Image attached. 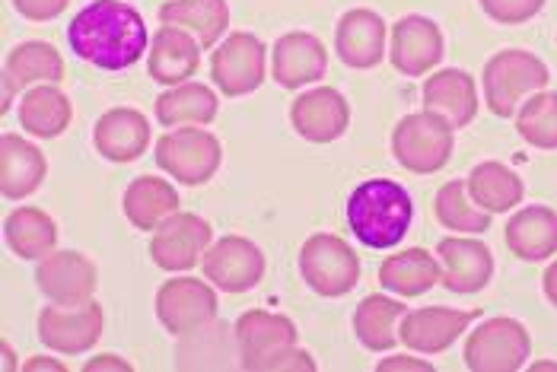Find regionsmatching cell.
Listing matches in <instances>:
<instances>
[{"instance_id": "cell-1", "label": "cell", "mask_w": 557, "mask_h": 372, "mask_svg": "<svg viewBox=\"0 0 557 372\" xmlns=\"http://www.w3.org/2000/svg\"><path fill=\"white\" fill-rule=\"evenodd\" d=\"M67 45L99 71H128L150 51V29L125 0H92L67 23Z\"/></svg>"}, {"instance_id": "cell-2", "label": "cell", "mask_w": 557, "mask_h": 372, "mask_svg": "<svg viewBox=\"0 0 557 372\" xmlns=\"http://www.w3.org/2000/svg\"><path fill=\"white\" fill-rule=\"evenodd\" d=\"M347 226L367 248H395L411 230L414 201L392 178H367L347 195Z\"/></svg>"}, {"instance_id": "cell-3", "label": "cell", "mask_w": 557, "mask_h": 372, "mask_svg": "<svg viewBox=\"0 0 557 372\" xmlns=\"http://www.w3.org/2000/svg\"><path fill=\"white\" fill-rule=\"evenodd\" d=\"M552 71L548 64L525 51V48H504L487 58L481 71V89H484V106L497 119H513L516 109L532 96L548 89Z\"/></svg>"}, {"instance_id": "cell-4", "label": "cell", "mask_w": 557, "mask_h": 372, "mask_svg": "<svg viewBox=\"0 0 557 372\" xmlns=\"http://www.w3.org/2000/svg\"><path fill=\"white\" fill-rule=\"evenodd\" d=\"M456 127L436 112H411L392 131V157L405 172L433 175L453 160Z\"/></svg>"}, {"instance_id": "cell-5", "label": "cell", "mask_w": 557, "mask_h": 372, "mask_svg": "<svg viewBox=\"0 0 557 372\" xmlns=\"http://www.w3.org/2000/svg\"><path fill=\"white\" fill-rule=\"evenodd\" d=\"M157 165L188 188L208 185L223 163V147L211 131L188 124V127H172L157 137Z\"/></svg>"}, {"instance_id": "cell-6", "label": "cell", "mask_w": 557, "mask_h": 372, "mask_svg": "<svg viewBox=\"0 0 557 372\" xmlns=\"http://www.w3.org/2000/svg\"><path fill=\"white\" fill-rule=\"evenodd\" d=\"M300 277L312 293L342 299L360 281V258L342 236L312 233L300 248Z\"/></svg>"}, {"instance_id": "cell-7", "label": "cell", "mask_w": 557, "mask_h": 372, "mask_svg": "<svg viewBox=\"0 0 557 372\" xmlns=\"http://www.w3.org/2000/svg\"><path fill=\"white\" fill-rule=\"evenodd\" d=\"M532 357V334L522 322L494 315L466 337L462 360L472 372H519Z\"/></svg>"}, {"instance_id": "cell-8", "label": "cell", "mask_w": 557, "mask_h": 372, "mask_svg": "<svg viewBox=\"0 0 557 372\" xmlns=\"http://www.w3.org/2000/svg\"><path fill=\"white\" fill-rule=\"evenodd\" d=\"M211 243H214V230L208 220H201L198 213H188V210H175L153 230L150 258L160 271L182 274V271H191L201 264Z\"/></svg>"}, {"instance_id": "cell-9", "label": "cell", "mask_w": 557, "mask_h": 372, "mask_svg": "<svg viewBox=\"0 0 557 372\" xmlns=\"http://www.w3.org/2000/svg\"><path fill=\"white\" fill-rule=\"evenodd\" d=\"M39 340L51 354L61 357H81L86 350H92L102 337L106 328V312L96 299L81 302V306H45L39 312Z\"/></svg>"}, {"instance_id": "cell-10", "label": "cell", "mask_w": 557, "mask_h": 372, "mask_svg": "<svg viewBox=\"0 0 557 372\" xmlns=\"http://www.w3.org/2000/svg\"><path fill=\"white\" fill-rule=\"evenodd\" d=\"M268 77V51L252 33H230L211 54V80L226 99L256 92Z\"/></svg>"}, {"instance_id": "cell-11", "label": "cell", "mask_w": 557, "mask_h": 372, "mask_svg": "<svg viewBox=\"0 0 557 372\" xmlns=\"http://www.w3.org/2000/svg\"><path fill=\"white\" fill-rule=\"evenodd\" d=\"M220 299H216V287L205 277H170L163 287L157 289V319L160 325L170 331L172 337H182L188 331L208 325L216 319Z\"/></svg>"}, {"instance_id": "cell-12", "label": "cell", "mask_w": 557, "mask_h": 372, "mask_svg": "<svg viewBox=\"0 0 557 372\" xmlns=\"http://www.w3.org/2000/svg\"><path fill=\"white\" fill-rule=\"evenodd\" d=\"M264 268H268L264 251L252 239L236 236V233L211 243V248L201 258L205 277L230 296H239V293L258 287L264 277Z\"/></svg>"}, {"instance_id": "cell-13", "label": "cell", "mask_w": 557, "mask_h": 372, "mask_svg": "<svg viewBox=\"0 0 557 372\" xmlns=\"http://www.w3.org/2000/svg\"><path fill=\"white\" fill-rule=\"evenodd\" d=\"M36 287L48 302L58 306H81L96 299L99 271L84 251L74 248H54L36 264Z\"/></svg>"}, {"instance_id": "cell-14", "label": "cell", "mask_w": 557, "mask_h": 372, "mask_svg": "<svg viewBox=\"0 0 557 372\" xmlns=\"http://www.w3.org/2000/svg\"><path fill=\"white\" fill-rule=\"evenodd\" d=\"M443 51L446 41L430 16L408 13L388 29V61L405 77H428L443 61Z\"/></svg>"}, {"instance_id": "cell-15", "label": "cell", "mask_w": 557, "mask_h": 372, "mask_svg": "<svg viewBox=\"0 0 557 372\" xmlns=\"http://www.w3.org/2000/svg\"><path fill=\"white\" fill-rule=\"evenodd\" d=\"M474 319H481L478 309H449V306H424L414 312H405L398 325V340L414 354H443L449 350Z\"/></svg>"}, {"instance_id": "cell-16", "label": "cell", "mask_w": 557, "mask_h": 372, "mask_svg": "<svg viewBox=\"0 0 557 372\" xmlns=\"http://www.w3.org/2000/svg\"><path fill=\"white\" fill-rule=\"evenodd\" d=\"M440 261V284L449 293L472 296L491 284L494 277V255L484 239L478 236H446L436 246Z\"/></svg>"}, {"instance_id": "cell-17", "label": "cell", "mask_w": 557, "mask_h": 372, "mask_svg": "<svg viewBox=\"0 0 557 372\" xmlns=\"http://www.w3.org/2000/svg\"><path fill=\"white\" fill-rule=\"evenodd\" d=\"M290 124L309 144H335L350 127V106L335 86H312L290 102Z\"/></svg>"}, {"instance_id": "cell-18", "label": "cell", "mask_w": 557, "mask_h": 372, "mask_svg": "<svg viewBox=\"0 0 557 372\" xmlns=\"http://www.w3.org/2000/svg\"><path fill=\"white\" fill-rule=\"evenodd\" d=\"M236 344H239V360L246 372H261L264 363L297 344V325L287 315L249 309L236 319Z\"/></svg>"}, {"instance_id": "cell-19", "label": "cell", "mask_w": 557, "mask_h": 372, "mask_svg": "<svg viewBox=\"0 0 557 372\" xmlns=\"http://www.w3.org/2000/svg\"><path fill=\"white\" fill-rule=\"evenodd\" d=\"M388 26L376 10H347L335 29V54L350 71H373L386 58Z\"/></svg>"}, {"instance_id": "cell-20", "label": "cell", "mask_w": 557, "mask_h": 372, "mask_svg": "<svg viewBox=\"0 0 557 372\" xmlns=\"http://www.w3.org/2000/svg\"><path fill=\"white\" fill-rule=\"evenodd\" d=\"M175 370H243L236 328L211 319L208 325L175 337Z\"/></svg>"}, {"instance_id": "cell-21", "label": "cell", "mask_w": 557, "mask_h": 372, "mask_svg": "<svg viewBox=\"0 0 557 372\" xmlns=\"http://www.w3.org/2000/svg\"><path fill=\"white\" fill-rule=\"evenodd\" d=\"M92 147L109 163H134L150 147V119L128 106L109 109L92 127Z\"/></svg>"}, {"instance_id": "cell-22", "label": "cell", "mask_w": 557, "mask_h": 372, "mask_svg": "<svg viewBox=\"0 0 557 372\" xmlns=\"http://www.w3.org/2000/svg\"><path fill=\"white\" fill-rule=\"evenodd\" d=\"M271 74L284 89L312 86L329 74V51L312 33H284L271 51Z\"/></svg>"}, {"instance_id": "cell-23", "label": "cell", "mask_w": 557, "mask_h": 372, "mask_svg": "<svg viewBox=\"0 0 557 372\" xmlns=\"http://www.w3.org/2000/svg\"><path fill=\"white\" fill-rule=\"evenodd\" d=\"M201 67V41L191 33L160 23V29L150 39L147 54V74L160 86H178L188 83Z\"/></svg>"}, {"instance_id": "cell-24", "label": "cell", "mask_w": 557, "mask_h": 372, "mask_svg": "<svg viewBox=\"0 0 557 372\" xmlns=\"http://www.w3.org/2000/svg\"><path fill=\"white\" fill-rule=\"evenodd\" d=\"M504 243L519 261H548L557 255V210L548 204L516 207L507 220Z\"/></svg>"}, {"instance_id": "cell-25", "label": "cell", "mask_w": 557, "mask_h": 372, "mask_svg": "<svg viewBox=\"0 0 557 372\" xmlns=\"http://www.w3.org/2000/svg\"><path fill=\"white\" fill-rule=\"evenodd\" d=\"M421 96H424V109L443 115L456 131L472 124L478 109H481L478 80L469 71H459V67H446V71L430 74V80H424Z\"/></svg>"}, {"instance_id": "cell-26", "label": "cell", "mask_w": 557, "mask_h": 372, "mask_svg": "<svg viewBox=\"0 0 557 372\" xmlns=\"http://www.w3.org/2000/svg\"><path fill=\"white\" fill-rule=\"evenodd\" d=\"M48 175L45 153L23 134L0 137V191L7 201H23L39 191Z\"/></svg>"}, {"instance_id": "cell-27", "label": "cell", "mask_w": 557, "mask_h": 372, "mask_svg": "<svg viewBox=\"0 0 557 372\" xmlns=\"http://www.w3.org/2000/svg\"><path fill=\"white\" fill-rule=\"evenodd\" d=\"M74 122V106L58 83L29 86L20 99V127L39 140L61 137Z\"/></svg>"}, {"instance_id": "cell-28", "label": "cell", "mask_w": 557, "mask_h": 372, "mask_svg": "<svg viewBox=\"0 0 557 372\" xmlns=\"http://www.w3.org/2000/svg\"><path fill=\"white\" fill-rule=\"evenodd\" d=\"M220 112V99L208 83H178V86H166V92L157 96V122L166 131L172 127H208Z\"/></svg>"}, {"instance_id": "cell-29", "label": "cell", "mask_w": 557, "mask_h": 372, "mask_svg": "<svg viewBox=\"0 0 557 372\" xmlns=\"http://www.w3.org/2000/svg\"><path fill=\"white\" fill-rule=\"evenodd\" d=\"M122 210L128 216V223L140 233H153L166 216L178 210V191L166 178L157 175H137L125 188Z\"/></svg>"}, {"instance_id": "cell-30", "label": "cell", "mask_w": 557, "mask_h": 372, "mask_svg": "<svg viewBox=\"0 0 557 372\" xmlns=\"http://www.w3.org/2000/svg\"><path fill=\"white\" fill-rule=\"evenodd\" d=\"M160 23L191 33L201 41V48H214L230 29V3L226 0H166L160 7Z\"/></svg>"}, {"instance_id": "cell-31", "label": "cell", "mask_w": 557, "mask_h": 372, "mask_svg": "<svg viewBox=\"0 0 557 372\" xmlns=\"http://www.w3.org/2000/svg\"><path fill=\"white\" fill-rule=\"evenodd\" d=\"M401 319H405V302L401 299L386 296V293H370L354 309V334L367 350L383 354V350H392L398 344Z\"/></svg>"}, {"instance_id": "cell-32", "label": "cell", "mask_w": 557, "mask_h": 372, "mask_svg": "<svg viewBox=\"0 0 557 372\" xmlns=\"http://www.w3.org/2000/svg\"><path fill=\"white\" fill-rule=\"evenodd\" d=\"M440 284V261L428 248H405L380 264V287L414 299Z\"/></svg>"}, {"instance_id": "cell-33", "label": "cell", "mask_w": 557, "mask_h": 372, "mask_svg": "<svg viewBox=\"0 0 557 372\" xmlns=\"http://www.w3.org/2000/svg\"><path fill=\"white\" fill-rule=\"evenodd\" d=\"M3 239L23 261H42L58 246V226L42 207H16L3 220Z\"/></svg>"}, {"instance_id": "cell-34", "label": "cell", "mask_w": 557, "mask_h": 372, "mask_svg": "<svg viewBox=\"0 0 557 372\" xmlns=\"http://www.w3.org/2000/svg\"><path fill=\"white\" fill-rule=\"evenodd\" d=\"M466 185H469L474 204L484 207L487 213H510L525 198L522 178L510 165L497 163V160H484V163L474 165Z\"/></svg>"}, {"instance_id": "cell-35", "label": "cell", "mask_w": 557, "mask_h": 372, "mask_svg": "<svg viewBox=\"0 0 557 372\" xmlns=\"http://www.w3.org/2000/svg\"><path fill=\"white\" fill-rule=\"evenodd\" d=\"M3 77L16 89L64 80V58L48 41H23L3 58Z\"/></svg>"}, {"instance_id": "cell-36", "label": "cell", "mask_w": 557, "mask_h": 372, "mask_svg": "<svg viewBox=\"0 0 557 372\" xmlns=\"http://www.w3.org/2000/svg\"><path fill=\"white\" fill-rule=\"evenodd\" d=\"M433 213H436V220H440L443 230L459 233V236H481V233H487V230H491V216H494V213H487L484 207L474 204L466 178L446 182V185L436 191Z\"/></svg>"}, {"instance_id": "cell-37", "label": "cell", "mask_w": 557, "mask_h": 372, "mask_svg": "<svg viewBox=\"0 0 557 372\" xmlns=\"http://www.w3.org/2000/svg\"><path fill=\"white\" fill-rule=\"evenodd\" d=\"M516 131L535 150H557V92H532L516 109Z\"/></svg>"}, {"instance_id": "cell-38", "label": "cell", "mask_w": 557, "mask_h": 372, "mask_svg": "<svg viewBox=\"0 0 557 372\" xmlns=\"http://www.w3.org/2000/svg\"><path fill=\"white\" fill-rule=\"evenodd\" d=\"M481 10L500 26H522L542 13L545 0H478Z\"/></svg>"}, {"instance_id": "cell-39", "label": "cell", "mask_w": 557, "mask_h": 372, "mask_svg": "<svg viewBox=\"0 0 557 372\" xmlns=\"http://www.w3.org/2000/svg\"><path fill=\"white\" fill-rule=\"evenodd\" d=\"M315 360H312V354H306L300 350L297 344L294 347H287V350H281V354H274L268 363H264V370L261 372H315Z\"/></svg>"}, {"instance_id": "cell-40", "label": "cell", "mask_w": 557, "mask_h": 372, "mask_svg": "<svg viewBox=\"0 0 557 372\" xmlns=\"http://www.w3.org/2000/svg\"><path fill=\"white\" fill-rule=\"evenodd\" d=\"M71 0H13L16 13L29 23H48L54 16H61L67 10Z\"/></svg>"}, {"instance_id": "cell-41", "label": "cell", "mask_w": 557, "mask_h": 372, "mask_svg": "<svg viewBox=\"0 0 557 372\" xmlns=\"http://www.w3.org/2000/svg\"><path fill=\"white\" fill-rule=\"evenodd\" d=\"M376 372H433L428 360H418V357H388V360H380L376 363Z\"/></svg>"}, {"instance_id": "cell-42", "label": "cell", "mask_w": 557, "mask_h": 372, "mask_svg": "<svg viewBox=\"0 0 557 372\" xmlns=\"http://www.w3.org/2000/svg\"><path fill=\"white\" fill-rule=\"evenodd\" d=\"M99 370H115V372H131L128 360H122V357H115V354H99V357H92V360H86L84 372H99Z\"/></svg>"}, {"instance_id": "cell-43", "label": "cell", "mask_w": 557, "mask_h": 372, "mask_svg": "<svg viewBox=\"0 0 557 372\" xmlns=\"http://www.w3.org/2000/svg\"><path fill=\"white\" fill-rule=\"evenodd\" d=\"M542 289H545V299L557 309V255L555 261L545 268V274H542Z\"/></svg>"}, {"instance_id": "cell-44", "label": "cell", "mask_w": 557, "mask_h": 372, "mask_svg": "<svg viewBox=\"0 0 557 372\" xmlns=\"http://www.w3.org/2000/svg\"><path fill=\"white\" fill-rule=\"evenodd\" d=\"M23 370L26 372H36V370L64 372V363H58V360H51V357H29V360L23 363Z\"/></svg>"}, {"instance_id": "cell-45", "label": "cell", "mask_w": 557, "mask_h": 372, "mask_svg": "<svg viewBox=\"0 0 557 372\" xmlns=\"http://www.w3.org/2000/svg\"><path fill=\"white\" fill-rule=\"evenodd\" d=\"M0 350H3V363H0V367H3V372L16 370V357H13V347H10L7 340H0Z\"/></svg>"}, {"instance_id": "cell-46", "label": "cell", "mask_w": 557, "mask_h": 372, "mask_svg": "<svg viewBox=\"0 0 557 372\" xmlns=\"http://www.w3.org/2000/svg\"><path fill=\"white\" fill-rule=\"evenodd\" d=\"M13 92H16V86L3 77V106H0V115H7V112H10V106H13Z\"/></svg>"}, {"instance_id": "cell-47", "label": "cell", "mask_w": 557, "mask_h": 372, "mask_svg": "<svg viewBox=\"0 0 557 372\" xmlns=\"http://www.w3.org/2000/svg\"><path fill=\"white\" fill-rule=\"evenodd\" d=\"M532 370H557V363H532Z\"/></svg>"}]
</instances>
